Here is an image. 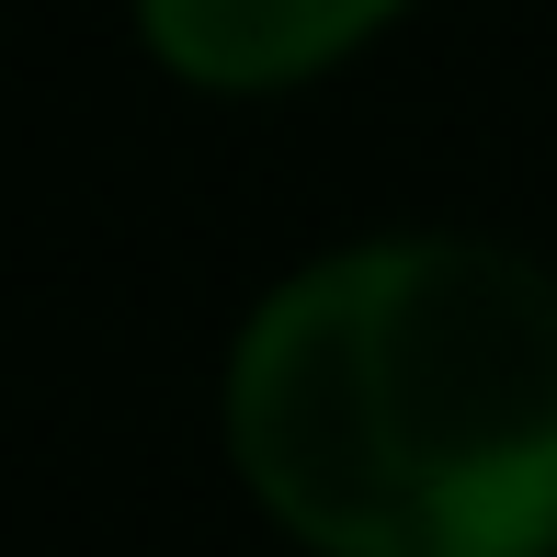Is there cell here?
Wrapping results in <instances>:
<instances>
[{"label":"cell","mask_w":557,"mask_h":557,"mask_svg":"<svg viewBox=\"0 0 557 557\" xmlns=\"http://www.w3.org/2000/svg\"><path fill=\"white\" fill-rule=\"evenodd\" d=\"M410 0H125L148 69L216 103H262V91H308L342 58H364Z\"/></svg>","instance_id":"cell-2"},{"label":"cell","mask_w":557,"mask_h":557,"mask_svg":"<svg viewBox=\"0 0 557 557\" xmlns=\"http://www.w3.org/2000/svg\"><path fill=\"white\" fill-rule=\"evenodd\" d=\"M216 444L308 557H557V273L478 227H375L250 296Z\"/></svg>","instance_id":"cell-1"}]
</instances>
